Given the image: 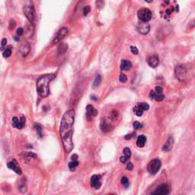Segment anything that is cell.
<instances>
[{"label": "cell", "mask_w": 195, "mask_h": 195, "mask_svg": "<svg viewBox=\"0 0 195 195\" xmlns=\"http://www.w3.org/2000/svg\"><path fill=\"white\" fill-rule=\"evenodd\" d=\"M75 121V111L69 109L63 114L60 122L59 134L65 152L69 153L73 149V125Z\"/></svg>", "instance_id": "obj_1"}, {"label": "cell", "mask_w": 195, "mask_h": 195, "mask_svg": "<svg viewBox=\"0 0 195 195\" xmlns=\"http://www.w3.org/2000/svg\"><path fill=\"white\" fill-rule=\"evenodd\" d=\"M55 75L53 74H49V75H43L38 79L37 82V91L40 96L45 98L49 95V85L50 82L55 79Z\"/></svg>", "instance_id": "obj_2"}, {"label": "cell", "mask_w": 195, "mask_h": 195, "mask_svg": "<svg viewBox=\"0 0 195 195\" xmlns=\"http://www.w3.org/2000/svg\"><path fill=\"white\" fill-rule=\"evenodd\" d=\"M23 12H24V15L27 17L29 22H34L36 18V13L34 7L33 2L31 1H28L24 5L23 7Z\"/></svg>", "instance_id": "obj_3"}, {"label": "cell", "mask_w": 195, "mask_h": 195, "mask_svg": "<svg viewBox=\"0 0 195 195\" xmlns=\"http://www.w3.org/2000/svg\"><path fill=\"white\" fill-rule=\"evenodd\" d=\"M162 166L161 161L159 159H155L151 160L147 166V170L151 175H156L159 170L160 169Z\"/></svg>", "instance_id": "obj_4"}, {"label": "cell", "mask_w": 195, "mask_h": 195, "mask_svg": "<svg viewBox=\"0 0 195 195\" xmlns=\"http://www.w3.org/2000/svg\"><path fill=\"white\" fill-rule=\"evenodd\" d=\"M175 75L180 82H183L185 80L187 76V70L184 66L179 65L175 67Z\"/></svg>", "instance_id": "obj_5"}, {"label": "cell", "mask_w": 195, "mask_h": 195, "mask_svg": "<svg viewBox=\"0 0 195 195\" xmlns=\"http://www.w3.org/2000/svg\"><path fill=\"white\" fill-rule=\"evenodd\" d=\"M138 18L143 22H148L152 18V12L148 8H142L138 11Z\"/></svg>", "instance_id": "obj_6"}, {"label": "cell", "mask_w": 195, "mask_h": 195, "mask_svg": "<svg viewBox=\"0 0 195 195\" xmlns=\"http://www.w3.org/2000/svg\"><path fill=\"white\" fill-rule=\"evenodd\" d=\"M170 192V187L169 186L166 185V184H163L161 185L156 188L155 191L152 192L151 195H168Z\"/></svg>", "instance_id": "obj_7"}, {"label": "cell", "mask_w": 195, "mask_h": 195, "mask_svg": "<svg viewBox=\"0 0 195 195\" xmlns=\"http://www.w3.org/2000/svg\"><path fill=\"white\" fill-rule=\"evenodd\" d=\"M25 117L24 116H22L20 120H18L17 117H15L12 118V126L15 128L21 130V129L24 128V126H25Z\"/></svg>", "instance_id": "obj_8"}, {"label": "cell", "mask_w": 195, "mask_h": 195, "mask_svg": "<svg viewBox=\"0 0 195 195\" xmlns=\"http://www.w3.org/2000/svg\"><path fill=\"white\" fill-rule=\"evenodd\" d=\"M7 166H8V168L12 169V171H14L15 173L18 174V175H22V168H20L19 165H18V163L17 162V161H16L15 159H12V161L8 162V163H7Z\"/></svg>", "instance_id": "obj_9"}, {"label": "cell", "mask_w": 195, "mask_h": 195, "mask_svg": "<svg viewBox=\"0 0 195 195\" xmlns=\"http://www.w3.org/2000/svg\"><path fill=\"white\" fill-rule=\"evenodd\" d=\"M137 31H138L139 33L142 34H147L149 32H150V24H148L147 22H139L138 24H137Z\"/></svg>", "instance_id": "obj_10"}, {"label": "cell", "mask_w": 195, "mask_h": 195, "mask_svg": "<svg viewBox=\"0 0 195 195\" xmlns=\"http://www.w3.org/2000/svg\"><path fill=\"white\" fill-rule=\"evenodd\" d=\"M68 32H69V30H68V28H62L61 29L59 30V31H58V33L57 34V35L55 36V38H54V39H53V43H58V42H59L60 41H62V40H63V38H65Z\"/></svg>", "instance_id": "obj_11"}, {"label": "cell", "mask_w": 195, "mask_h": 195, "mask_svg": "<svg viewBox=\"0 0 195 195\" xmlns=\"http://www.w3.org/2000/svg\"><path fill=\"white\" fill-rule=\"evenodd\" d=\"M101 175H92L91 178V186L93 187L95 189H99L101 186Z\"/></svg>", "instance_id": "obj_12"}, {"label": "cell", "mask_w": 195, "mask_h": 195, "mask_svg": "<svg viewBox=\"0 0 195 195\" xmlns=\"http://www.w3.org/2000/svg\"><path fill=\"white\" fill-rule=\"evenodd\" d=\"M101 129L103 132L108 133L113 130V125L109 120L104 119L101 122Z\"/></svg>", "instance_id": "obj_13"}, {"label": "cell", "mask_w": 195, "mask_h": 195, "mask_svg": "<svg viewBox=\"0 0 195 195\" xmlns=\"http://www.w3.org/2000/svg\"><path fill=\"white\" fill-rule=\"evenodd\" d=\"M30 50H31V48H30L29 43H27V42H24L20 46L19 52L21 53L22 57H26L29 53Z\"/></svg>", "instance_id": "obj_14"}, {"label": "cell", "mask_w": 195, "mask_h": 195, "mask_svg": "<svg viewBox=\"0 0 195 195\" xmlns=\"http://www.w3.org/2000/svg\"><path fill=\"white\" fill-rule=\"evenodd\" d=\"M98 114L96 109L92 105H87L86 107V116L88 119H92V117H95Z\"/></svg>", "instance_id": "obj_15"}, {"label": "cell", "mask_w": 195, "mask_h": 195, "mask_svg": "<svg viewBox=\"0 0 195 195\" xmlns=\"http://www.w3.org/2000/svg\"><path fill=\"white\" fill-rule=\"evenodd\" d=\"M159 59L157 56H151V57L148 58V64H149V66L150 67H152V68H156V67H157L158 65H159Z\"/></svg>", "instance_id": "obj_16"}, {"label": "cell", "mask_w": 195, "mask_h": 195, "mask_svg": "<svg viewBox=\"0 0 195 195\" xmlns=\"http://www.w3.org/2000/svg\"><path fill=\"white\" fill-rule=\"evenodd\" d=\"M132 67V63L129 60H126V59H123L120 63V69L124 70V71H128L131 69Z\"/></svg>", "instance_id": "obj_17"}, {"label": "cell", "mask_w": 195, "mask_h": 195, "mask_svg": "<svg viewBox=\"0 0 195 195\" xmlns=\"http://www.w3.org/2000/svg\"><path fill=\"white\" fill-rule=\"evenodd\" d=\"M174 144V139L172 137H169V138L168 139L167 142L165 143V145L162 147V150L164 151H166V152H168L170 150L172 149V146H173Z\"/></svg>", "instance_id": "obj_18"}, {"label": "cell", "mask_w": 195, "mask_h": 195, "mask_svg": "<svg viewBox=\"0 0 195 195\" xmlns=\"http://www.w3.org/2000/svg\"><path fill=\"white\" fill-rule=\"evenodd\" d=\"M146 142V136H143V135H140L138 136L137 140H136V145L137 146L140 148H143L145 146V143Z\"/></svg>", "instance_id": "obj_19"}, {"label": "cell", "mask_w": 195, "mask_h": 195, "mask_svg": "<svg viewBox=\"0 0 195 195\" xmlns=\"http://www.w3.org/2000/svg\"><path fill=\"white\" fill-rule=\"evenodd\" d=\"M67 49H68V45L67 44H66V43H61L58 47V49H57L58 54H62V53H65L67 50Z\"/></svg>", "instance_id": "obj_20"}, {"label": "cell", "mask_w": 195, "mask_h": 195, "mask_svg": "<svg viewBox=\"0 0 195 195\" xmlns=\"http://www.w3.org/2000/svg\"><path fill=\"white\" fill-rule=\"evenodd\" d=\"M12 45L8 46V47L6 48V49L5 50V51L3 52V57H4L5 58H8V57H9L10 56H11V54H12Z\"/></svg>", "instance_id": "obj_21"}, {"label": "cell", "mask_w": 195, "mask_h": 195, "mask_svg": "<svg viewBox=\"0 0 195 195\" xmlns=\"http://www.w3.org/2000/svg\"><path fill=\"white\" fill-rule=\"evenodd\" d=\"M34 130L37 131V133H38V135L39 137H42V127L40 125V124H36L34 125Z\"/></svg>", "instance_id": "obj_22"}, {"label": "cell", "mask_w": 195, "mask_h": 195, "mask_svg": "<svg viewBox=\"0 0 195 195\" xmlns=\"http://www.w3.org/2000/svg\"><path fill=\"white\" fill-rule=\"evenodd\" d=\"M79 166V162L78 161H71V162H69L68 166H69V168L71 171H74L75 169V168L77 166Z\"/></svg>", "instance_id": "obj_23"}, {"label": "cell", "mask_w": 195, "mask_h": 195, "mask_svg": "<svg viewBox=\"0 0 195 195\" xmlns=\"http://www.w3.org/2000/svg\"><path fill=\"white\" fill-rule=\"evenodd\" d=\"M101 77L100 75H98L96 78H95V82L93 83V88L95 89L97 87H99V85L101 84Z\"/></svg>", "instance_id": "obj_24"}, {"label": "cell", "mask_w": 195, "mask_h": 195, "mask_svg": "<svg viewBox=\"0 0 195 195\" xmlns=\"http://www.w3.org/2000/svg\"><path fill=\"white\" fill-rule=\"evenodd\" d=\"M134 111H135V114H136V116H138V117L142 116L143 113V110L141 109V108H140L139 105L136 106V108H134Z\"/></svg>", "instance_id": "obj_25"}, {"label": "cell", "mask_w": 195, "mask_h": 195, "mask_svg": "<svg viewBox=\"0 0 195 195\" xmlns=\"http://www.w3.org/2000/svg\"><path fill=\"white\" fill-rule=\"evenodd\" d=\"M120 182H121V184L124 185V187L125 188H127L129 187V181L127 179V178L125 177V176L122 177V178L120 180Z\"/></svg>", "instance_id": "obj_26"}, {"label": "cell", "mask_w": 195, "mask_h": 195, "mask_svg": "<svg viewBox=\"0 0 195 195\" xmlns=\"http://www.w3.org/2000/svg\"><path fill=\"white\" fill-rule=\"evenodd\" d=\"M139 106L141 108V109H142L143 110H149V108H150V105H148L147 103H140V104H139Z\"/></svg>", "instance_id": "obj_27"}, {"label": "cell", "mask_w": 195, "mask_h": 195, "mask_svg": "<svg viewBox=\"0 0 195 195\" xmlns=\"http://www.w3.org/2000/svg\"><path fill=\"white\" fill-rule=\"evenodd\" d=\"M133 127L135 130H140L143 127V125L140 123H139L138 121H135V122L133 124Z\"/></svg>", "instance_id": "obj_28"}, {"label": "cell", "mask_w": 195, "mask_h": 195, "mask_svg": "<svg viewBox=\"0 0 195 195\" xmlns=\"http://www.w3.org/2000/svg\"><path fill=\"white\" fill-rule=\"evenodd\" d=\"M124 153L127 158H130L131 156V151L129 148H124Z\"/></svg>", "instance_id": "obj_29"}, {"label": "cell", "mask_w": 195, "mask_h": 195, "mask_svg": "<svg viewBox=\"0 0 195 195\" xmlns=\"http://www.w3.org/2000/svg\"><path fill=\"white\" fill-rule=\"evenodd\" d=\"M155 92H156V95H162V92H163V89L162 87L156 86V89H155Z\"/></svg>", "instance_id": "obj_30"}, {"label": "cell", "mask_w": 195, "mask_h": 195, "mask_svg": "<svg viewBox=\"0 0 195 195\" xmlns=\"http://www.w3.org/2000/svg\"><path fill=\"white\" fill-rule=\"evenodd\" d=\"M119 79H120V82L122 83H125L127 81V78L124 74L121 73L120 75V77H119Z\"/></svg>", "instance_id": "obj_31"}, {"label": "cell", "mask_w": 195, "mask_h": 195, "mask_svg": "<svg viewBox=\"0 0 195 195\" xmlns=\"http://www.w3.org/2000/svg\"><path fill=\"white\" fill-rule=\"evenodd\" d=\"M130 50H131V53H132L133 54H134V55H136V54H138L139 53V50L138 49H137V48H136V47H134V46H131V47H130Z\"/></svg>", "instance_id": "obj_32"}, {"label": "cell", "mask_w": 195, "mask_h": 195, "mask_svg": "<svg viewBox=\"0 0 195 195\" xmlns=\"http://www.w3.org/2000/svg\"><path fill=\"white\" fill-rule=\"evenodd\" d=\"M154 99L156 101H161L165 99V95H163L162 94V95H156Z\"/></svg>", "instance_id": "obj_33"}, {"label": "cell", "mask_w": 195, "mask_h": 195, "mask_svg": "<svg viewBox=\"0 0 195 195\" xmlns=\"http://www.w3.org/2000/svg\"><path fill=\"white\" fill-rule=\"evenodd\" d=\"M89 12H90V7L89 6H85L84 9H83V15H84V16H86L87 15L89 14Z\"/></svg>", "instance_id": "obj_34"}, {"label": "cell", "mask_w": 195, "mask_h": 195, "mask_svg": "<svg viewBox=\"0 0 195 195\" xmlns=\"http://www.w3.org/2000/svg\"><path fill=\"white\" fill-rule=\"evenodd\" d=\"M24 34V29L22 28H19L16 31V34L18 36H22Z\"/></svg>", "instance_id": "obj_35"}, {"label": "cell", "mask_w": 195, "mask_h": 195, "mask_svg": "<svg viewBox=\"0 0 195 195\" xmlns=\"http://www.w3.org/2000/svg\"><path fill=\"white\" fill-rule=\"evenodd\" d=\"M135 136H136V133H132L128 134V135H126V136H125V139H126V140H130V139L133 138V137Z\"/></svg>", "instance_id": "obj_36"}, {"label": "cell", "mask_w": 195, "mask_h": 195, "mask_svg": "<svg viewBox=\"0 0 195 195\" xmlns=\"http://www.w3.org/2000/svg\"><path fill=\"white\" fill-rule=\"evenodd\" d=\"M133 164L131 163V162H128V164L127 165V167H126L127 169L129 170V171H131V170L133 169Z\"/></svg>", "instance_id": "obj_37"}, {"label": "cell", "mask_w": 195, "mask_h": 195, "mask_svg": "<svg viewBox=\"0 0 195 195\" xmlns=\"http://www.w3.org/2000/svg\"><path fill=\"white\" fill-rule=\"evenodd\" d=\"M6 43H7V40L6 39V38H3L2 41V48H1V50H3V48H4L5 46L6 45Z\"/></svg>", "instance_id": "obj_38"}, {"label": "cell", "mask_w": 195, "mask_h": 195, "mask_svg": "<svg viewBox=\"0 0 195 195\" xmlns=\"http://www.w3.org/2000/svg\"><path fill=\"white\" fill-rule=\"evenodd\" d=\"M127 159H128V158H127L126 156H121V157L120 158V162H122V163H125V162H127Z\"/></svg>", "instance_id": "obj_39"}, {"label": "cell", "mask_w": 195, "mask_h": 195, "mask_svg": "<svg viewBox=\"0 0 195 195\" xmlns=\"http://www.w3.org/2000/svg\"><path fill=\"white\" fill-rule=\"evenodd\" d=\"M156 92H155V91H151V92H150V98H151V99H155V97H156Z\"/></svg>", "instance_id": "obj_40"}, {"label": "cell", "mask_w": 195, "mask_h": 195, "mask_svg": "<svg viewBox=\"0 0 195 195\" xmlns=\"http://www.w3.org/2000/svg\"><path fill=\"white\" fill-rule=\"evenodd\" d=\"M15 22L14 20H12V24L11 23V22L9 23V28L10 29H13L15 28Z\"/></svg>", "instance_id": "obj_41"}, {"label": "cell", "mask_w": 195, "mask_h": 195, "mask_svg": "<svg viewBox=\"0 0 195 195\" xmlns=\"http://www.w3.org/2000/svg\"><path fill=\"white\" fill-rule=\"evenodd\" d=\"M71 159L72 161H78V156L75 155V154H73V156H71Z\"/></svg>", "instance_id": "obj_42"}, {"label": "cell", "mask_w": 195, "mask_h": 195, "mask_svg": "<svg viewBox=\"0 0 195 195\" xmlns=\"http://www.w3.org/2000/svg\"><path fill=\"white\" fill-rule=\"evenodd\" d=\"M15 41H19V38H16V37H15Z\"/></svg>", "instance_id": "obj_43"}, {"label": "cell", "mask_w": 195, "mask_h": 195, "mask_svg": "<svg viewBox=\"0 0 195 195\" xmlns=\"http://www.w3.org/2000/svg\"><path fill=\"white\" fill-rule=\"evenodd\" d=\"M108 195H115V194H108Z\"/></svg>", "instance_id": "obj_44"}]
</instances>
